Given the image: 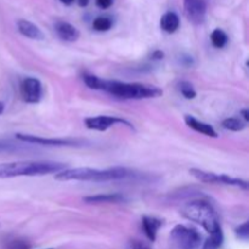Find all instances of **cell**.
<instances>
[{
	"label": "cell",
	"mask_w": 249,
	"mask_h": 249,
	"mask_svg": "<svg viewBox=\"0 0 249 249\" xmlns=\"http://www.w3.org/2000/svg\"><path fill=\"white\" fill-rule=\"evenodd\" d=\"M85 84L94 90L108 92L109 95L124 100H145L160 97L163 91L153 85H145L140 83H124L118 80H105L92 74H85L83 77Z\"/></svg>",
	"instance_id": "obj_1"
},
{
	"label": "cell",
	"mask_w": 249,
	"mask_h": 249,
	"mask_svg": "<svg viewBox=\"0 0 249 249\" xmlns=\"http://www.w3.org/2000/svg\"><path fill=\"white\" fill-rule=\"evenodd\" d=\"M131 175V172L126 168H109V169H92V168H72L63 169L55 175L56 180L60 181H94L104 182L112 180L126 179Z\"/></svg>",
	"instance_id": "obj_2"
},
{
	"label": "cell",
	"mask_w": 249,
	"mask_h": 249,
	"mask_svg": "<svg viewBox=\"0 0 249 249\" xmlns=\"http://www.w3.org/2000/svg\"><path fill=\"white\" fill-rule=\"evenodd\" d=\"M66 169L65 164L55 162H34V160H22V162H10L0 164V179L18 177H43L48 174H57Z\"/></svg>",
	"instance_id": "obj_3"
},
{
	"label": "cell",
	"mask_w": 249,
	"mask_h": 249,
	"mask_svg": "<svg viewBox=\"0 0 249 249\" xmlns=\"http://www.w3.org/2000/svg\"><path fill=\"white\" fill-rule=\"evenodd\" d=\"M181 215L187 220L201 225L209 233L221 229L218 213L211 203L206 201H192L181 208Z\"/></svg>",
	"instance_id": "obj_4"
},
{
	"label": "cell",
	"mask_w": 249,
	"mask_h": 249,
	"mask_svg": "<svg viewBox=\"0 0 249 249\" xmlns=\"http://www.w3.org/2000/svg\"><path fill=\"white\" fill-rule=\"evenodd\" d=\"M190 174L201 182L206 184H215V185H228V186H236L240 189H248V182L246 180L237 179V178H231L225 174H215L212 172H206V170L192 168L190 169Z\"/></svg>",
	"instance_id": "obj_5"
},
{
	"label": "cell",
	"mask_w": 249,
	"mask_h": 249,
	"mask_svg": "<svg viewBox=\"0 0 249 249\" xmlns=\"http://www.w3.org/2000/svg\"><path fill=\"white\" fill-rule=\"evenodd\" d=\"M173 242L181 249H197L201 245L202 237L198 231L185 225H177L170 232Z\"/></svg>",
	"instance_id": "obj_6"
},
{
	"label": "cell",
	"mask_w": 249,
	"mask_h": 249,
	"mask_svg": "<svg viewBox=\"0 0 249 249\" xmlns=\"http://www.w3.org/2000/svg\"><path fill=\"white\" fill-rule=\"evenodd\" d=\"M19 91H21L22 100L24 102L38 104L43 96V85H41L40 80L36 79V78L27 77L22 80Z\"/></svg>",
	"instance_id": "obj_7"
},
{
	"label": "cell",
	"mask_w": 249,
	"mask_h": 249,
	"mask_svg": "<svg viewBox=\"0 0 249 249\" xmlns=\"http://www.w3.org/2000/svg\"><path fill=\"white\" fill-rule=\"evenodd\" d=\"M208 0H184V11L194 24H202L206 19Z\"/></svg>",
	"instance_id": "obj_8"
},
{
	"label": "cell",
	"mask_w": 249,
	"mask_h": 249,
	"mask_svg": "<svg viewBox=\"0 0 249 249\" xmlns=\"http://www.w3.org/2000/svg\"><path fill=\"white\" fill-rule=\"evenodd\" d=\"M117 124H124L128 128L134 129V126L129 123L128 121L123 118H118V117L112 116H97V117H90V118L85 119V126L90 130H97V131H105L107 129L112 128V126L117 125Z\"/></svg>",
	"instance_id": "obj_9"
},
{
	"label": "cell",
	"mask_w": 249,
	"mask_h": 249,
	"mask_svg": "<svg viewBox=\"0 0 249 249\" xmlns=\"http://www.w3.org/2000/svg\"><path fill=\"white\" fill-rule=\"evenodd\" d=\"M16 139L19 141L28 143H34V145L40 146H55V147H61V146H72L74 145V141L72 140H65V139H48L41 138V136L29 135V134H16Z\"/></svg>",
	"instance_id": "obj_10"
},
{
	"label": "cell",
	"mask_w": 249,
	"mask_h": 249,
	"mask_svg": "<svg viewBox=\"0 0 249 249\" xmlns=\"http://www.w3.org/2000/svg\"><path fill=\"white\" fill-rule=\"evenodd\" d=\"M55 31H56V33H57V36H60L62 40L70 41V43L78 40V39H79V36H80L79 31H78V29L75 28L73 24L68 23V22H66V21L56 22Z\"/></svg>",
	"instance_id": "obj_11"
},
{
	"label": "cell",
	"mask_w": 249,
	"mask_h": 249,
	"mask_svg": "<svg viewBox=\"0 0 249 249\" xmlns=\"http://www.w3.org/2000/svg\"><path fill=\"white\" fill-rule=\"evenodd\" d=\"M17 29L26 38L34 39V40H43L44 39V34L40 31V28L32 22L27 21V19H18L17 21Z\"/></svg>",
	"instance_id": "obj_12"
},
{
	"label": "cell",
	"mask_w": 249,
	"mask_h": 249,
	"mask_svg": "<svg viewBox=\"0 0 249 249\" xmlns=\"http://www.w3.org/2000/svg\"><path fill=\"white\" fill-rule=\"evenodd\" d=\"M185 123H186L190 128L194 129L195 131H197V133L211 136V138H218V133H216L215 129H214L211 124L203 123V122L198 121V119H196L195 117L186 116L185 117Z\"/></svg>",
	"instance_id": "obj_13"
},
{
	"label": "cell",
	"mask_w": 249,
	"mask_h": 249,
	"mask_svg": "<svg viewBox=\"0 0 249 249\" xmlns=\"http://www.w3.org/2000/svg\"><path fill=\"white\" fill-rule=\"evenodd\" d=\"M85 203L89 204H102V203H122L125 202L126 198L123 195L119 194H105L95 195V196H88L83 198Z\"/></svg>",
	"instance_id": "obj_14"
},
{
	"label": "cell",
	"mask_w": 249,
	"mask_h": 249,
	"mask_svg": "<svg viewBox=\"0 0 249 249\" xmlns=\"http://www.w3.org/2000/svg\"><path fill=\"white\" fill-rule=\"evenodd\" d=\"M162 226V221L153 216H143L142 218V228L145 231V235L150 241H155L157 237V231Z\"/></svg>",
	"instance_id": "obj_15"
},
{
	"label": "cell",
	"mask_w": 249,
	"mask_h": 249,
	"mask_svg": "<svg viewBox=\"0 0 249 249\" xmlns=\"http://www.w3.org/2000/svg\"><path fill=\"white\" fill-rule=\"evenodd\" d=\"M180 26V19L175 12L169 11L164 14L160 18V28L167 33H174Z\"/></svg>",
	"instance_id": "obj_16"
},
{
	"label": "cell",
	"mask_w": 249,
	"mask_h": 249,
	"mask_svg": "<svg viewBox=\"0 0 249 249\" xmlns=\"http://www.w3.org/2000/svg\"><path fill=\"white\" fill-rule=\"evenodd\" d=\"M209 235L211 236L207 238L202 249H220L224 242L223 229H219V230L214 231V232L209 233Z\"/></svg>",
	"instance_id": "obj_17"
},
{
	"label": "cell",
	"mask_w": 249,
	"mask_h": 249,
	"mask_svg": "<svg viewBox=\"0 0 249 249\" xmlns=\"http://www.w3.org/2000/svg\"><path fill=\"white\" fill-rule=\"evenodd\" d=\"M211 40L215 48L221 49L228 44V34L220 28H216L212 32L211 34Z\"/></svg>",
	"instance_id": "obj_18"
},
{
	"label": "cell",
	"mask_w": 249,
	"mask_h": 249,
	"mask_svg": "<svg viewBox=\"0 0 249 249\" xmlns=\"http://www.w3.org/2000/svg\"><path fill=\"white\" fill-rule=\"evenodd\" d=\"M246 124L243 121L238 118H226L223 121V126L226 130L231 131H242L243 129H246Z\"/></svg>",
	"instance_id": "obj_19"
},
{
	"label": "cell",
	"mask_w": 249,
	"mask_h": 249,
	"mask_svg": "<svg viewBox=\"0 0 249 249\" xmlns=\"http://www.w3.org/2000/svg\"><path fill=\"white\" fill-rule=\"evenodd\" d=\"M112 24H113V22H112L111 18L100 16L94 19V22H92V28L97 32H107L111 29Z\"/></svg>",
	"instance_id": "obj_20"
},
{
	"label": "cell",
	"mask_w": 249,
	"mask_h": 249,
	"mask_svg": "<svg viewBox=\"0 0 249 249\" xmlns=\"http://www.w3.org/2000/svg\"><path fill=\"white\" fill-rule=\"evenodd\" d=\"M32 246L28 241L22 238H12L5 242L4 249H31Z\"/></svg>",
	"instance_id": "obj_21"
},
{
	"label": "cell",
	"mask_w": 249,
	"mask_h": 249,
	"mask_svg": "<svg viewBox=\"0 0 249 249\" xmlns=\"http://www.w3.org/2000/svg\"><path fill=\"white\" fill-rule=\"evenodd\" d=\"M179 90H180V92L182 94V96H184L185 99H187V100L195 99V97H196V95H197L196 90L194 89L192 84H191V83H189V82H181V83H180Z\"/></svg>",
	"instance_id": "obj_22"
},
{
	"label": "cell",
	"mask_w": 249,
	"mask_h": 249,
	"mask_svg": "<svg viewBox=\"0 0 249 249\" xmlns=\"http://www.w3.org/2000/svg\"><path fill=\"white\" fill-rule=\"evenodd\" d=\"M236 235H237V237H240L241 240H248L249 237V224L246 221L245 224H242V225L238 226L237 229H236Z\"/></svg>",
	"instance_id": "obj_23"
},
{
	"label": "cell",
	"mask_w": 249,
	"mask_h": 249,
	"mask_svg": "<svg viewBox=\"0 0 249 249\" xmlns=\"http://www.w3.org/2000/svg\"><path fill=\"white\" fill-rule=\"evenodd\" d=\"M114 0H96V5L100 9H108L112 6Z\"/></svg>",
	"instance_id": "obj_24"
},
{
	"label": "cell",
	"mask_w": 249,
	"mask_h": 249,
	"mask_svg": "<svg viewBox=\"0 0 249 249\" xmlns=\"http://www.w3.org/2000/svg\"><path fill=\"white\" fill-rule=\"evenodd\" d=\"M130 249H151L148 246H146L145 243L140 242V241H133L130 243Z\"/></svg>",
	"instance_id": "obj_25"
},
{
	"label": "cell",
	"mask_w": 249,
	"mask_h": 249,
	"mask_svg": "<svg viewBox=\"0 0 249 249\" xmlns=\"http://www.w3.org/2000/svg\"><path fill=\"white\" fill-rule=\"evenodd\" d=\"M163 57H164V53L160 50L155 51V53H152V60H162Z\"/></svg>",
	"instance_id": "obj_26"
},
{
	"label": "cell",
	"mask_w": 249,
	"mask_h": 249,
	"mask_svg": "<svg viewBox=\"0 0 249 249\" xmlns=\"http://www.w3.org/2000/svg\"><path fill=\"white\" fill-rule=\"evenodd\" d=\"M241 114H242L243 118H245V123H247V122L249 121V112H248V109H242V111H241Z\"/></svg>",
	"instance_id": "obj_27"
},
{
	"label": "cell",
	"mask_w": 249,
	"mask_h": 249,
	"mask_svg": "<svg viewBox=\"0 0 249 249\" xmlns=\"http://www.w3.org/2000/svg\"><path fill=\"white\" fill-rule=\"evenodd\" d=\"M78 4H79V6H87L88 4H89V0H78Z\"/></svg>",
	"instance_id": "obj_28"
},
{
	"label": "cell",
	"mask_w": 249,
	"mask_h": 249,
	"mask_svg": "<svg viewBox=\"0 0 249 249\" xmlns=\"http://www.w3.org/2000/svg\"><path fill=\"white\" fill-rule=\"evenodd\" d=\"M61 2H62V4H65V5H71V4H73V2H74V0H60Z\"/></svg>",
	"instance_id": "obj_29"
},
{
	"label": "cell",
	"mask_w": 249,
	"mask_h": 249,
	"mask_svg": "<svg viewBox=\"0 0 249 249\" xmlns=\"http://www.w3.org/2000/svg\"><path fill=\"white\" fill-rule=\"evenodd\" d=\"M2 112H4V104H2V102H0V114H1Z\"/></svg>",
	"instance_id": "obj_30"
},
{
	"label": "cell",
	"mask_w": 249,
	"mask_h": 249,
	"mask_svg": "<svg viewBox=\"0 0 249 249\" xmlns=\"http://www.w3.org/2000/svg\"><path fill=\"white\" fill-rule=\"evenodd\" d=\"M48 249H53V248H48Z\"/></svg>",
	"instance_id": "obj_31"
}]
</instances>
